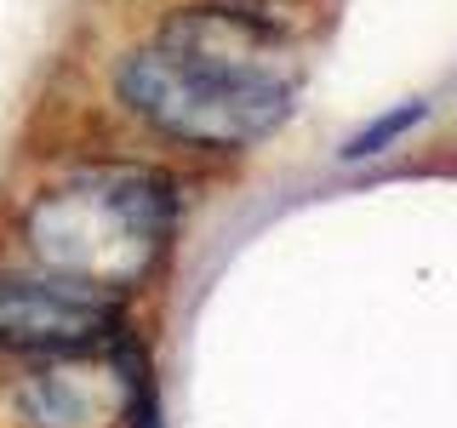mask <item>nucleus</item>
I'll return each instance as SVG.
<instances>
[{"label": "nucleus", "instance_id": "obj_1", "mask_svg": "<svg viewBox=\"0 0 457 428\" xmlns=\"http://www.w3.org/2000/svg\"><path fill=\"white\" fill-rule=\"evenodd\" d=\"M114 97L149 132L228 154L292 120L297 69L275 23L240 6H195L114 63Z\"/></svg>", "mask_w": 457, "mask_h": 428}, {"label": "nucleus", "instance_id": "obj_2", "mask_svg": "<svg viewBox=\"0 0 457 428\" xmlns=\"http://www.w3.org/2000/svg\"><path fill=\"white\" fill-rule=\"evenodd\" d=\"M183 218V194L154 166H75L35 189L18 211V240L29 263L86 280L97 292L132 297L166 263Z\"/></svg>", "mask_w": 457, "mask_h": 428}, {"label": "nucleus", "instance_id": "obj_3", "mask_svg": "<svg viewBox=\"0 0 457 428\" xmlns=\"http://www.w3.org/2000/svg\"><path fill=\"white\" fill-rule=\"evenodd\" d=\"M120 332L126 297L52 275L40 263H0V354L12 360L104 354Z\"/></svg>", "mask_w": 457, "mask_h": 428}, {"label": "nucleus", "instance_id": "obj_4", "mask_svg": "<svg viewBox=\"0 0 457 428\" xmlns=\"http://www.w3.org/2000/svg\"><path fill=\"white\" fill-rule=\"evenodd\" d=\"M92 354H57V360H29L6 389L12 423L18 428H92L104 411V389L86 371Z\"/></svg>", "mask_w": 457, "mask_h": 428}, {"label": "nucleus", "instance_id": "obj_5", "mask_svg": "<svg viewBox=\"0 0 457 428\" xmlns=\"http://www.w3.org/2000/svg\"><path fill=\"white\" fill-rule=\"evenodd\" d=\"M428 114V103H400V109H389V114H378L371 126H361L349 143H343V160H371V154H383L395 137H406L411 126H418Z\"/></svg>", "mask_w": 457, "mask_h": 428}]
</instances>
